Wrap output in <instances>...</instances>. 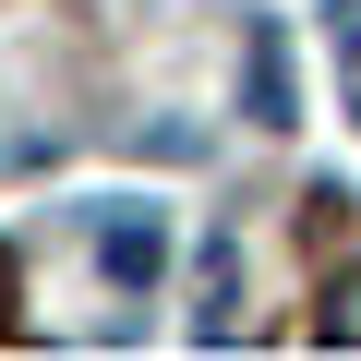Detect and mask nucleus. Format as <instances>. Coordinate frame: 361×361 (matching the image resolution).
Returning <instances> with one entry per match:
<instances>
[{"mask_svg": "<svg viewBox=\"0 0 361 361\" xmlns=\"http://www.w3.org/2000/svg\"><path fill=\"white\" fill-rule=\"evenodd\" d=\"M85 217H97V277L109 289H157L169 277V205L157 193H97Z\"/></svg>", "mask_w": 361, "mask_h": 361, "instance_id": "f257e3e1", "label": "nucleus"}, {"mask_svg": "<svg viewBox=\"0 0 361 361\" xmlns=\"http://www.w3.org/2000/svg\"><path fill=\"white\" fill-rule=\"evenodd\" d=\"M229 301H241V229L205 241V301H193V337H205V349L229 337Z\"/></svg>", "mask_w": 361, "mask_h": 361, "instance_id": "f03ea898", "label": "nucleus"}, {"mask_svg": "<svg viewBox=\"0 0 361 361\" xmlns=\"http://www.w3.org/2000/svg\"><path fill=\"white\" fill-rule=\"evenodd\" d=\"M253 121H301V85H289V37L253 25Z\"/></svg>", "mask_w": 361, "mask_h": 361, "instance_id": "7ed1b4c3", "label": "nucleus"}, {"mask_svg": "<svg viewBox=\"0 0 361 361\" xmlns=\"http://www.w3.org/2000/svg\"><path fill=\"white\" fill-rule=\"evenodd\" d=\"M337 49H361V0H337Z\"/></svg>", "mask_w": 361, "mask_h": 361, "instance_id": "20e7f679", "label": "nucleus"}]
</instances>
